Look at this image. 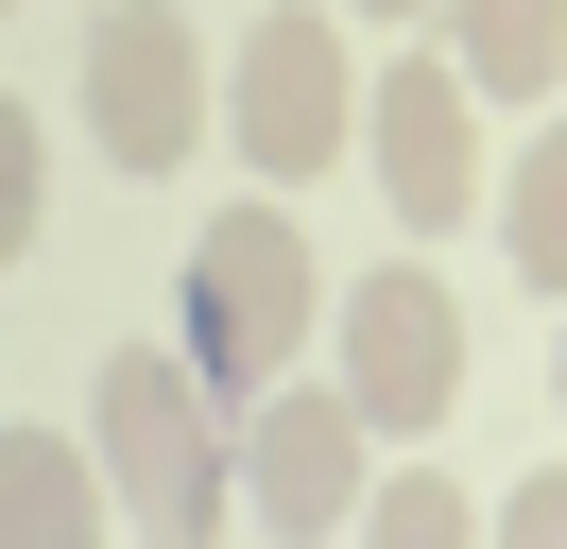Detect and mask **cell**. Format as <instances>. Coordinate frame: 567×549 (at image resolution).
I'll list each match as a JSON object with an SVG mask.
<instances>
[{"instance_id":"obj_1","label":"cell","mask_w":567,"mask_h":549,"mask_svg":"<svg viewBox=\"0 0 567 549\" xmlns=\"http://www.w3.org/2000/svg\"><path fill=\"white\" fill-rule=\"evenodd\" d=\"M207 395H224V377H207V361H155V343L104 361V480H121V515H155L173 549L241 498V446H224Z\"/></svg>"},{"instance_id":"obj_2","label":"cell","mask_w":567,"mask_h":549,"mask_svg":"<svg viewBox=\"0 0 567 549\" xmlns=\"http://www.w3.org/2000/svg\"><path fill=\"white\" fill-rule=\"evenodd\" d=\"M292 343H310V240H292L276 206H224V224L189 240V361H207L224 395H276Z\"/></svg>"},{"instance_id":"obj_3","label":"cell","mask_w":567,"mask_h":549,"mask_svg":"<svg viewBox=\"0 0 567 549\" xmlns=\"http://www.w3.org/2000/svg\"><path fill=\"white\" fill-rule=\"evenodd\" d=\"M86 137H104L121 172L207 155V52H189V0H104V34H86Z\"/></svg>"},{"instance_id":"obj_4","label":"cell","mask_w":567,"mask_h":549,"mask_svg":"<svg viewBox=\"0 0 567 549\" xmlns=\"http://www.w3.org/2000/svg\"><path fill=\"white\" fill-rule=\"evenodd\" d=\"M344 395L379 412V429H447V395H464V309H447V274H413V258L344 274Z\"/></svg>"},{"instance_id":"obj_5","label":"cell","mask_w":567,"mask_h":549,"mask_svg":"<svg viewBox=\"0 0 567 549\" xmlns=\"http://www.w3.org/2000/svg\"><path fill=\"white\" fill-rule=\"evenodd\" d=\"M361 429L379 412L344 395V377H276V395L241 412V498L276 515V532H344L379 480H361Z\"/></svg>"},{"instance_id":"obj_6","label":"cell","mask_w":567,"mask_h":549,"mask_svg":"<svg viewBox=\"0 0 567 549\" xmlns=\"http://www.w3.org/2000/svg\"><path fill=\"white\" fill-rule=\"evenodd\" d=\"M344 121H361V86H344V34H327L310 0H276V18L241 34V86H224V137H241L258 172H327V155H344Z\"/></svg>"},{"instance_id":"obj_7","label":"cell","mask_w":567,"mask_h":549,"mask_svg":"<svg viewBox=\"0 0 567 549\" xmlns=\"http://www.w3.org/2000/svg\"><path fill=\"white\" fill-rule=\"evenodd\" d=\"M379 189H395V224H464V189H482V121H464V86H447V52H413V69H379Z\"/></svg>"},{"instance_id":"obj_8","label":"cell","mask_w":567,"mask_h":549,"mask_svg":"<svg viewBox=\"0 0 567 549\" xmlns=\"http://www.w3.org/2000/svg\"><path fill=\"white\" fill-rule=\"evenodd\" d=\"M464 18V86H498V103H533L567 69V0H447Z\"/></svg>"},{"instance_id":"obj_9","label":"cell","mask_w":567,"mask_h":549,"mask_svg":"<svg viewBox=\"0 0 567 549\" xmlns=\"http://www.w3.org/2000/svg\"><path fill=\"white\" fill-rule=\"evenodd\" d=\"M0 498H18V532H35V549H70L86 515H104V480H86V446L18 429V446H0Z\"/></svg>"},{"instance_id":"obj_10","label":"cell","mask_w":567,"mask_h":549,"mask_svg":"<svg viewBox=\"0 0 567 549\" xmlns=\"http://www.w3.org/2000/svg\"><path fill=\"white\" fill-rule=\"evenodd\" d=\"M516 274H533V292H567V137H533V155H516Z\"/></svg>"},{"instance_id":"obj_11","label":"cell","mask_w":567,"mask_h":549,"mask_svg":"<svg viewBox=\"0 0 567 549\" xmlns=\"http://www.w3.org/2000/svg\"><path fill=\"white\" fill-rule=\"evenodd\" d=\"M361 532H395V549H464V498H447V480H379V498H361Z\"/></svg>"},{"instance_id":"obj_12","label":"cell","mask_w":567,"mask_h":549,"mask_svg":"<svg viewBox=\"0 0 567 549\" xmlns=\"http://www.w3.org/2000/svg\"><path fill=\"white\" fill-rule=\"evenodd\" d=\"M498 532H516V549H567V464H533L516 498H498Z\"/></svg>"},{"instance_id":"obj_13","label":"cell","mask_w":567,"mask_h":549,"mask_svg":"<svg viewBox=\"0 0 567 549\" xmlns=\"http://www.w3.org/2000/svg\"><path fill=\"white\" fill-rule=\"evenodd\" d=\"M379 18H413V0H379Z\"/></svg>"},{"instance_id":"obj_14","label":"cell","mask_w":567,"mask_h":549,"mask_svg":"<svg viewBox=\"0 0 567 549\" xmlns=\"http://www.w3.org/2000/svg\"><path fill=\"white\" fill-rule=\"evenodd\" d=\"M550 395H567V361H550Z\"/></svg>"}]
</instances>
